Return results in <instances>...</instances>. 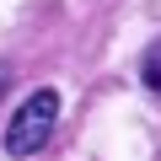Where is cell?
<instances>
[{
	"instance_id": "1",
	"label": "cell",
	"mask_w": 161,
	"mask_h": 161,
	"mask_svg": "<svg viewBox=\"0 0 161 161\" xmlns=\"http://www.w3.org/2000/svg\"><path fill=\"white\" fill-rule=\"evenodd\" d=\"M54 124H59V92H54V86H38V92L11 113V124H6V156H16V161L38 156V150L54 140Z\"/></svg>"
},
{
	"instance_id": "2",
	"label": "cell",
	"mask_w": 161,
	"mask_h": 161,
	"mask_svg": "<svg viewBox=\"0 0 161 161\" xmlns=\"http://www.w3.org/2000/svg\"><path fill=\"white\" fill-rule=\"evenodd\" d=\"M140 80H145L150 92H161V38H150V48L140 59Z\"/></svg>"
}]
</instances>
